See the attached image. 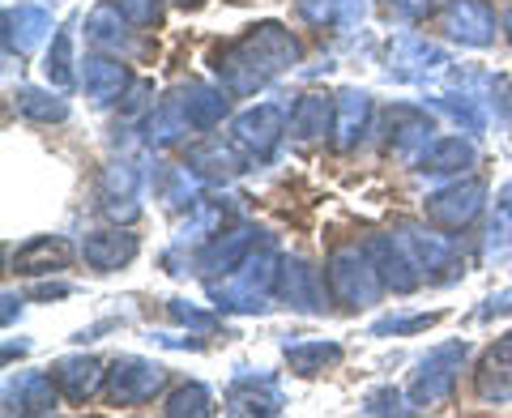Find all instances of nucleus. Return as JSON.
<instances>
[{"instance_id":"f8f14e48","label":"nucleus","mask_w":512,"mask_h":418,"mask_svg":"<svg viewBox=\"0 0 512 418\" xmlns=\"http://www.w3.org/2000/svg\"><path fill=\"white\" fill-rule=\"evenodd\" d=\"M431 141H436V124L423 107H393L389 111V150L397 158H423L431 150Z\"/></svg>"},{"instance_id":"5701e85b","label":"nucleus","mask_w":512,"mask_h":418,"mask_svg":"<svg viewBox=\"0 0 512 418\" xmlns=\"http://www.w3.org/2000/svg\"><path fill=\"white\" fill-rule=\"evenodd\" d=\"M73 261V244L60 235H35L30 244L13 252V269L18 273H60Z\"/></svg>"},{"instance_id":"a211bd4d","label":"nucleus","mask_w":512,"mask_h":418,"mask_svg":"<svg viewBox=\"0 0 512 418\" xmlns=\"http://www.w3.org/2000/svg\"><path fill=\"white\" fill-rule=\"evenodd\" d=\"M52 380H56V389L69 397V401H86V397H94L103 389V380H107V372H103V363L99 359H90V355H69V359H56L52 367Z\"/></svg>"},{"instance_id":"7c9ffc66","label":"nucleus","mask_w":512,"mask_h":418,"mask_svg":"<svg viewBox=\"0 0 512 418\" xmlns=\"http://www.w3.org/2000/svg\"><path fill=\"white\" fill-rule=\"evenodd\" d=\"M239 150L231 146V150H222L218 141L214 146H201V150H192L188 154V167L201 175V180H231V175L239 171V158H235Z\"/></svg>"},{"instance_id":"a878e982","label":"nucleus","mask_w":512,"mask_h":418,"mask_svg":"<svg viewBox=\"0 0 512 418\" xmlns=\"http://www.w3.org/2000/svg\"><path fill=\"white\" fill-rule=\"evenodd\" d=\"M367 120H372V99L363 90H342L338 116H333V146L338 150L359 146V137L367 133Z\"/></svg>"},{"instance_id":"ea45409f","label":"nucleus","mask_w":512,"mask_h":418,"mask_svg":"<svg viewBox=\"0 0 512 418\" xmlns=\"http://www.w3.org/2000/svg\"><path fill=\"white\" fill-rule=\"evenodd\" d=\"M504 35H508V43H512V5H508V13H504Z\"/></svg>"},{"instance_id":"9d476101","label":"nucleus","mask_w":512,"mask_h":418,"mask_svg":"<svg viewBox=\"0 0 512 418\" xmlns=\"http://www.w3.org/2000/svg\"><path fill=\"white\" fill-rule=\"evenodd\" d=\"M440 26L466 47H487L495 39V9L487 0H448Z\"/></svg>"},{"instance_id":"0eeeda50","label":"nucleus","mask_w":512,"mask_h":418,"mask_svg":"<svg viewBox=\"0 0 512 418\" xmlns=\"http://www.w3.org/2000/svg\"><path fill=\"white\" fill-rule=\"evenodd\" d=\"M163 384H167V367L137 355L116 359V367L107 372V393L116 406H146V401L163 393Z\"/></svg>"},{"instance_id":"aec40b11","label":"nucleus","mask_w":512,"mask_h":418,"mask_svg":"<svg viewBox=\"0 0 512 418\" xmlns=\"http://www.w3.org/2000/svg\"><path fill=\"white\" fill-rule=\"evenodd\" d=\"M397 239L406 244V252L414 256V265H419V273L427 278L431 269H448L457 261V244H453V235H440L436 231H427V227H402L397 231Z\"/></svg>"},{"instance_id":"c9c22d12","label":"nucleus","mask_w":512,"mask_h":418,"mask_svg":"<svg viewBox=\"0 0 512 418\" xmlns=\"http://www.w3.org/2000/svg\"><path fill=\"white\" fill-rule=\"evenodd\" d=\"M171 316L180 320V325H188V329H214V316H210V312H197V308H188L184 299H175V303H171Z\"/></svg>"},{"instance_id":"c756f323","label":"nucleus","mask_w":512,"mask_h":418,"mask_svg":"<svg viewBox=\"0 0 512 418\" xmlns=\"http://www.w3.org/2000/svg\"><path fill=\"white\" fill-rule=\"evenodd\" d=\"M13 103H18V111H22L26 120H39V124H60V120H69V103H64L60 94H52V90L22 86Z\"/></svg>"},{"instance_id":"a19ab883","label":"nucleus","mask_w":512,"mask_h":418,"mask_svg":"<svg viewBox=\"0 0 512 418\" xmlns=\"http://www.w3.org/2000/svg\"><path fill=\"white\" fill-rule=\"evenodd\" d=\"M175 5H197V0H175Z\"/></svg>"},{"instance_id":"e433bc0d","label":"nucleus","mask_w":512,"mask_h":418,"mask_svg":"<svg viewBox=\"0 0 512 418\" xmlns=\"http://www.w3.org/2000/svg\"><path fill=\"white\" fill-rule=\"evenodd\" d=\"M508 312H512V286H508V291H500V295H491V299H487V308H478V320L508 316Z\"/></svg>"},{"instance_id":"6ab92c4d","label":"nucleus","mask_w":512,"mask_h":418,"mask_svg":"<svg viewBox=\"0 0 512 418\" xmlns=\"http://www.w3.org/2000/svg\"><path fill=\"white\" fill-rule=\"evenodd\" d=\"M227 94H231L227 86L214 90V86H205V82H192V86H180V90H175V99H180L184 116L192 120V128H197V133H210V128H218L222 116L231 111V99H227Z\"/></svg>"},{"instance_id":"b1692460","label":"nucleus","mask_w":512,"mask_h":418,"mask_svg":"<svg viewBox=\"0 0 512 418\" xmlns=\"http://www.w3.org/2000/svg\"><path fill=\"white\" fill-rule=\"evenodd\" d=\"M227 410L231 414H278L282 389L269 376H239L227 389Z\"/></svg>"},{"instance_id":"1a4fd4ad","label":"nucleus","mask_w":512,"mask_h":418,"mask_svg":"<svg viewBox=\"0 0 512 418\" xmlns=\"http://www.w3.org/2000/svg\"><path fill=\"white\" fill-rule=\"evenodd\" d=\"M367 252H372V261H376V269H380L384 291H393V295H410L414 286L423 282L419 265H414V256L406 252V244H402L397 235H376L372 244H367Z\"/></svg>"},{"instance_id":"9b49d317","label":"nucleus","mask_w":512,"mask_h":418,"mask_svg":"<svg viewBox=\"0 0 512 418\" xmlns=\"http://www.w3.org/2000/svg\"><path fill=\"white\" fill-rule=\"evenodd\" d=\"M82 90H86V99L94 107H111V103H120L128 90H133V77H128V69L120 64V56H86L82 60Z\"/></svg>"},{"instance_id":"f3484780","label":"nucleus","mask_w":512,"mask_h":418,"mask_svg":"<svg viewBox=\"0 0 512 418\" xmlns=\"http://www.w3.org/2000/svg\"><path fill=\"white\" fill-rule=\"evenodd\" d=\"M137 252H141V244H137V235H133V231H124V227H107V231L86 235V244H82V261H86L90 269H99V273H111V269H124Z\"/></svg>"},{"instance_id":"7ed1b4c3","label":"nucleus","mask_w":512,"mask_h":418,"mask_svg":"<svg viewBox=\"0 0 512 418\" xmlns=\"http://www.w3.org/2000/svg\"><path fill=\"white\" fill-rule=\"evenodd\" d=\"M325 282H329V295L338 303H346V308H372V303L384 295V282H380L372 252L355 248V244H342V248L329 252Z\"/></svg>"},{"instance_id":"f257e3e1","label":"nucleus","mask_w":512,"mask_h":418,"mask_svg":"<svg viewBox=\"0 0 512 418\" xmlns=\"http://www.w3.org/2000/svg\"><path fill=\"white\" fill-rule=\"evenodd\" d=\"M299 60V39L278 22H261L239 39L214 47L210 69L231 94H256Z\"/></svg>"},{"instance_id":"72a5a7b5","label":"nucleus","mask_w":512,"mask_h":418,"mask_svg":"<svg viewBox=\"0 0 512 418\" xmlns=\"http://www.w3.org/2000/svg\"><path fill=\"white\" fill-rule=\"evenodd\" d=\"M440 312H427V316H389V320H380L376 333H414V329H427V325H436Z\"/></svg>"},{"instance_id":"cd10ccee","label":"nucleus","mask_w":512,"mask_h":418,"mask_svg":"<svg viewBox=\"0 0 512 418\" xmlns=\"http://www.w3.org/2000/svg\"><path fill=\"white\" fill-rule=\"evenodd\" d=\"M286 363L295 376H320L325 367L342 363V346L338 342H286Z\"/></svg>"},{"instance_id":"58836bf2","label":"nucleus","mask_w":512,"mask_h":418,"mask_svg":"<svg viewBox=\"0 0 512 418\" xmlns=\"http://www.w3.org/2000/svg\"><path fill=\"white\" fill-rule=\"evenodd\" d=\"M495 218H500V227L512 231V184H504L500 197H495Z\"/></svg>"},{"instance_id":"423d86ee","label":"nucleus","mask_w":512,"mask_h":418,"mask_svg":"<svg viewBox=\"0 0 512 418\" xmlns=\"http://www.w3.org/2000/svg\"><path fill=\"white\" fill-rule=\"evenodd\" d=\"M483 205H487V184L483 180H457V184H448L440 192H431L423 214H427L431 227H440V231H466L470 222L483 214Z\"/></svg>"},{"instance_id":"c85d7f7f","label":"nucleus","mask_w":512,"mask_h":418,"mask_svg":"<svg viewBox=\"0 0 512 418\" xmlns=\"http://www.w3.org/2000/svg\"><path fill=\"white\" fill-rule=\"evenodd\" d=\"M43 73H47V82H52L56 90H69V86L82 82V69H73V35L69 30H60V35L52 39V47H47Z\"/></svg>"},{"instance_id":"4c0bfd02","label":"nucleus","mask_w":512,"mask_h":418,"mask_svg":"<svg viewBox=\"0 0 512 418\" xmlns=\"http://www.w3.org/2000/svg\"><path fill=\"white\" fill-rule=\"evenodd\" d=\"M431 5H436V0H389V9H393V13H402V18H410V22H414V18H423Z\"/></svg>"},{"instance_id":"4be33fe9","label":"nucleus","mask_w":512,"mask_h":418,"mask_svg":"<svg viewBox=\"0 0 512 418\" xmlns=\"http://www.w3.org/2000/svg\"><path fill=\"white\" fill-rule=\"evenodd\" d=\"M128 26H133V22H128L124 13L107 0V5H99V9H94L90 18H86V43L99 47V52H107V56H128V52H133Z\"/></svg>"},{"instance_id":"4468645a","label":"nucleus","mask_w":512,"mask_h":418,"mask_svg":"<svg viewBox=\"0 0 512 418\" xmlns=\"http://www.w3.org/2000/svg\"><path fill=\"white\" fill-rule=\"evenodd\" d=\"M261 244L256 239V231L252 227H231L227 235H214L210 244H201V252H197V269L205 273V278H227V273L244 261V256Z\"/></svg>"},{"instance_id":"39448f33","label":"nucleus","mask_w":512,"mask_h":418,"mask_svg":"<svg viewBox=\"0 0 512 418\" xmlns=\"http://www.w3.org/2000/svg\"><path fill=\"white\" fill-rule=\"evenodd\" d=\"M470 346L466 342H444L436 350H427V359L419 363V372L410 380V401L414 406H436V401H448L457 389V376L466 367Z\"/></svg>"},{"instance_id":"6e6552de","label":"nucleus","mask_w":512,"mask_h":418,"mask_svg":"<svg viewBox=\"0 0 512 418\" xmlns=\"http://www.w3.org/2000/svg\"><path fill=\"white\" fill-rule=\"evenodd\" d=\"M444 64H448L444 47H436L427 35H414V30L389 43V77H397V82H427Z\"/></svg>"},{"instance_id":"bb28decb","label":"nucleus","mask_w":512,"mask_h":418,"mask_svg":"<svg viewBox=\"0 0 512 418\" xmlns=\"http://www.w3.org/2000/svg\"><path fill=\"white\" fill-rule=\"evenodd\" d=\"M478 163V150H474V141L466 137H436L431 141V150L419 158V171L427 175H461V171H470Z\"/></svg>"},{"instance_id":"ddd939ff","label":"nucleus","mask_w":512,"mask_h":418,"mask_svg":"<svg viewBox=\"0 0 512 418\" xmlns=\"http://www.w3.org/2000/svg\"><path fill=\"white\" fill-rule=\"evenodd\" d=\"M64 393L52 372H22L5 380V414H52Z\"/></svg>"},{"instance_id":"412c9836","label":"nucleus","mask_w":512,"mask_h":418,"mask_svg":"<svg viewBox=\"0 0 512 418\" xmlns=\"http://www.w3.org/2000/svg\"><path fill=\"white\" fill-rule=\"evenodd\" d=\"M325 278L312 269V265H303V261H282V278H278V295L282 299H291V308L299 312H320L325 308Z\"/></svg>"},{"instance_id":"20e7f679","label":"nucleus","mask_w":512,"mask_h":418,"mask_svg":"<svg viewBox=\"0 0 512 418\" xmlns=\"http://www.w3.org/2000/svg\"><path fill=\"white\" fill-rule=\"evenodd\" d=\"M291 124V111L282 103H256L231 124V146L248 158V163H269L282 146V133Z\"/></svg>"},{"instance_id":"dca6fc26","label":"nucleus","mask_w":512,"mask_h":418,"mask_svg":"<svg viewBox=\"0 0 512 418\" xmlns=\"http://www.w3.org/2000/svg\"><path fill=\"white\" fill-rule=\"evenodd\" d=\"M474 389L483 401H512V333H504L483 359H478L474 372Z\"/></svg>"},{"instance_id":"f704fd0d","label":"nucleus","mask_w":512,"mask_h":418,"mask_svg":"<svg viewBox=\"0 0 512 418\" xmlns=\"http://www.w3.org/2000/svg\"><path fill=\"white\" fill-rule=\"evenodd\" d=\"M363 410L367 414H406L410 406H402V393L397 389H380V393H372L363 401Z\"/></svg>"},{"instance_id":"2eb2a0df","label":"nucleus","mask_w":512,"mask_h":418,"mask_svg":"<svg viewBox=\"0 0 512 418\" xmlns=\"http://www.w3.org/2000/svg\"><path fill=\"white\" fill-rule=\"evenodd\" d=\"M52 39V13L43 5H13L5 9V47L18 56H30L39 43Z\"/></svg>"},{"instance_id":"473e14b6","label":"nucleus","mask_w":512,"mask_h":418,"mask_svg":"<svg viewBox=\"0 0 512 418\" xmlns=\"http://www.w3.org/2000/svg\"><path fill=\"white\" fill-rule=\"evenodd\" d=\"M133 26H158L163 22V5L158 0H111Z\"/></svg>"},{"instance_id":"393cba45","label":"nucleus","mask_w":512,"mask_h":418,"mask_svg":"<svg viewBox=\"0 0 512 418\" xmlns=\"http://www.w3.org/2000/svg\"><path fill=\"white\" fill-rule=\"evenodd\" d=\"M333 116H338V99H329V94H299L291 107V133L299 141H320L333 133Z\"/></svg>"},{"instance_id":"2f4dec72","label":"nucleus","mask_w":512,"mask_h":418,"mask_svg":"<svg viewBox=\"0 0 512 418\" xmlns=\"http://www.w3.org/2000/svg\"><path fill=\"white\" fill-rule=\"evenodd\" d=\"M171 418H184V414H214V397L205 384H184V389H175L163 406Z\"/></svg>"},{"instance_id":"f03ea898","label":"nucleus","mask_w":512,"mask_h":418,"mask_svg":"<svg viewBox=\"0 0 512 418\" xmlns=\"http://www.w3.org/2000/svg\"><path fill=\"white\" fill-rule=\"evenodd\" d=\"M282 278V256L269 239H261L227 278H210V299L218 312H261L278 291Z\"/></svg>"}]
</instances>
